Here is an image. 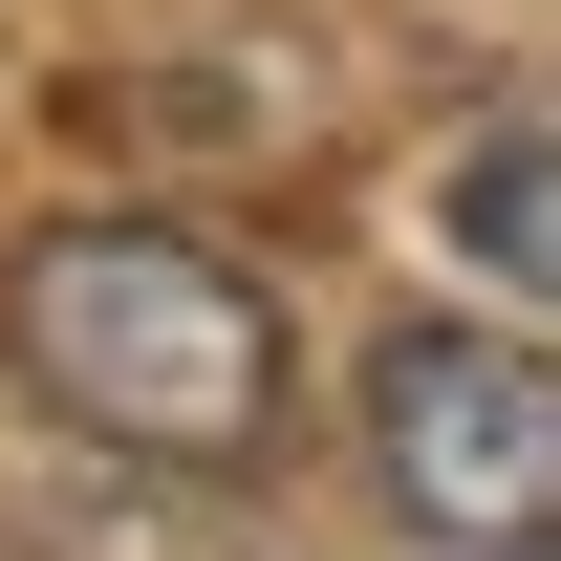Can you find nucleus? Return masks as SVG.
Returning a JSON list of instances; mask_svg holds the SVG:
<instances>
[{
    "label": "nucleus",
    "instance_id": "f257e3e1",
    "mask_svg": "<svg viewBox=\"0 0 561 561\" xmlns=\"http://www.w3.org/2000/svg\"><path fill=\"white\" fill-rule=\"evenodd\" d=\"M0 367H22V411L108 432L151 476H260L280 411H302L280 302L216 260L195 216H44L0 260Z\"/></svg>",
    "mask_w": 561,
    "mask_h": 561
},
{
    "label": "nucleus",
    "instance_id": "f03ea898",
    "mask_svg": "<svg viewBox=\"0 0 561 561\" xmlns=\"http://www.w3.org/2000/svg\"><path fill=\"white\" fill-rule=\"evenodd\" d=\"M367 476L454 561H561V346H518V324H389L367 346Z\"/></svg>",
    "mask_w": 561,
    "mask_h": 561
},
{
    "label": "nucleus",
    "instance_id": "7ed1b4c3",
    "mask_svg": "<svg viewBox=\"0 0 561 561\" xmlns=\"http://www.w3.org/2000/svg\"><path fill=\"white\" fill-rule=\"evenodd\" d=\"M454 238H476V280L561 302V130H476L454 151Z\"/></svg>",
    "mask_w": 561,
    "mask_h": 561
}]
</instances>
